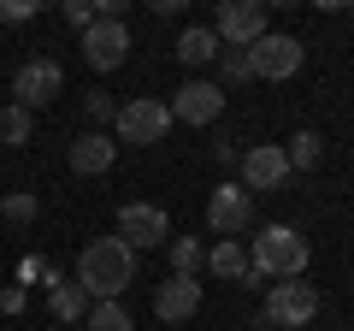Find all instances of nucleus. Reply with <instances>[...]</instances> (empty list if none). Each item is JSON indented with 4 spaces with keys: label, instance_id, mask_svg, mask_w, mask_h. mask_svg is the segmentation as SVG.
Returning a JSON list of instances; mask_svg holds the SVG:
<instances>
[{
    "label": "nucleus",
    "instance_id": "f257e3e1",
    "mask_svg": "<svg viewBox=\"0 0 354 331\" xmlns=\"http://www.w3.org/2000/svg\"><path fill=\"white\" fill-rule=\"evenodd\" d=\"M77 284L88 290V302H124V290L136 284V255H130V242H118V237L83 242V255H77Z\"/></svg>",
    "mask_w": 354,
    "mask_h": 331
},
{
    "label": "nucleus",
    "instance_id": "f03ea898",
    "mask_svg": "<svg viewBox=\"0 0 354 331\" xmlns=\"http://www.w3.org/2000/svg\"><path fill=\"white\" fill-rule=\"evenodd\" d=\"M307 260H313V249H307V237L295 225H260L254 231V249H248V267L260 272L266 284L272 278H307Z\"/></svg>",
    "mask_w": 354,
    "mask_h": 331
},
{
    "label": "nucleus",
    "instance_id": "7ed1b4c3",
    "mask_svg": "<svg viewBox=\"0 0 354 331\" xmlns=\"http://www.w3.org/2000/svg\"><path fill=\"white\" fill-rule=\"evenodd\" d=\"M313 314H319V290H313L307 278H283V284H272V290H266L260 325H272V331H301Z\"/></svg>",
    "mask_w": 354,
    "mask_h": 331
},
{
    "label": "nucleus",
    "instance_id": "20e7f679",
    "mask_svg": "<svg viewBox=\"0 0 354 331\" xmlns=\"http://www.w3.org/2000/svg\"><path fill=\"white\" fill-rule=\"evenodd\" d=\"M65 89V65L48 60V53H36V60H24L12 71V101L24 107V113H41V107H53Z\"/></svg>",
    "mask_w": 354,
    "mask_h": 331
},
{
    "label": "nucleus",
    "instance_id": "39448f33",
    "mask_svg": "<svg viewBox=\"0 0 354 331\" xmlns=\"http://www.w3.org/2000/svg\"><path fill=\"white\" fill-rule=\"evenodd\" d=\"M301 65H307V48L295 36H283V30H266V36L248 48V71L266 77V83H290Z\"/></svg>",
    "mask_w": 354,
    "mask_h": 331
},
{
    "label": "nucleus",
    "instance_id": "423d86ee",
    "mask_svg": "<svg viewBox=\"0 0 354 331\" xmlns=\"http://www.w3.org/2000/svg\"><path fill=\"white\" fill-rule=\"evenodd\" d=\"M113 237L130 242V255H142V249H165V242H171V219H165V207H153V202H124V207H118Z\"/></svg>",
    "mask_w": 354,
    "mask_h": 331
},
{
    "label": "nucleus",
    "instance_id": "0eeeda50",
    "mask_svg": "<svg viewBox=\"0 0 354 331\" xmlns=\"http://www.w3.org/2000/svg\"><path fill=\"white\" fill-rule=\"evenodd\" d=\"M113 130H118V142L153 148V142H165V130H171V107H165V101H153V95H136V101H124V107H118Z\"/></svg>",
    "mask_w": 354,
    "mask_h": 331
},
{
    "label": "nucleus",
    "instance_id": "6e6552de",
    "mask_svg": "<svg viewBox=\"0 0 354 331\" xmlns=\"http://www.w3.org/2000/svg\"><path fill=\"white\" fill-rule=\"evenodd\" d=\"M272 30V12H266V0H225L213 18V36L225 48H254V42Z\"/></svg>",
    "mask_w": 354,
    "mask_h": 331
},
{
    "label": "nucleus",
    "instance_id": "1a4fd4ad",
    "mask_svg": "<svg viewBox=\"0 0 354 331\" xmlns=\"http://www.w3.org/2000/svg\"><path fill=\"white\" fill-rule=\"evenodd\" d=\"M283 178H290V154H283V142H254V148H242V160H236V184H242L248 195L278 190Z\"/></svg>",
    "mask_w": 354,
    "mask_h": 331
},
{
    "label": "nucleus",
    "instance_id": "9d476101",
    "mask_svg": "<svg viewBox=\"0 0 354 331\" xmlns=\"http://www.w3.org/2000/svg\"><path fill=\"white\" fill-rule=\"evenodd\" d=\"M83 60L95 65V71H118V65L130 60V30H124V18H95V24L83 30Z\"/></svg>",
    "mask_w": 354,
    "mask_h": 331
},
{
    "label": "nucleus",
    "instance_id": "9b49d317",
    "mask_svg": "<svg viewBox=\"0 0 354 331\" xmlns=\"http://www.w3.org/2000/svg\"><path fill=\"white\" fill-rule=\"evenodd\" d=\"M207 225H213L218 237H242V231L254 225V195L242 190V184H218V190L207 195Z\"/></svg>",
    "mask_w": 354,
    "mask_h": 331
},
{
    "label": "nucleus",
    "instance_id": "f8f14e48",
    "mask_svg": "<svg viewBox=\"0 0 354 331\" xmlns=\"http://www.w3.org/2000/svg\"><path fill=\"white\" fill-rule=\"evenodd\" d=\"M165 107H171V125H177V118H183V125H213V118L225 113V89L207 83V77H189Z\"/></svg>",
    "mask_w": 354,
    "mask_h": 331
},
{
    "label": "nucleus",
    "instance_id": "ddd939ff",
    "mask_svg": "<svg viewBox=\"0 0 354 331\" xmlns=\"http://www.w3.org/2000/svg\"><path fill=\"white\" fill-rule=\"evenodd\" d=\"M153 314L165 319V325H183V319L201 314V278H183V272H171V278L153 290Z\"/></svg>",
    "mask_w": 354,
    "mask_h": 331
},
{
    "label": "nucleus",
    "instance_id": "4468645a",
    "mask_svg": "<svg viewBox=\"0 0 354 331\" xmlns=\"http://www.w3.org/2000/svg\"><path fill=\"white\" fill-rule=\"evenodd\" d=\"M113 166H118V142L106 136V130H83V136L71 142V172L101 178V172H113Z\"/></svg>",
    "mask_w": 354,
    "mask_h": 331
},
{
    "label": "nucleus",
    "instance_id": "2eb2a0df",
    "mask_svg": "<svg viewBox=\"0 0 354 331\" xmlns=\"http://www.w3.org/2000/svg\"><path fill=\"white\" fill-rule=\"evenodd\" d=\"M48 307H53V319H59V325H77L95 302H88V290H83L77 278H65V272L48 267Z\"/></svg>",
    "mask_w": 354,
    "mask_h": 331
},
{
    "label": "nucleus",
    "instance_id": "dca6fc26",
    "mask_svg": "<svg viewBox=\"0 0 354 331\" xmlns=\"http://www.w3.org/2000/svg\"><path fill=\"white\" fill-rule=\"evenodd\" d=\"M218 53H225V42L213 36V24H189L183 36H177V60L189 65V71H201V65H218Z\"/></svg>",
    "mask_w": 354,
    "mask_h": 331
},
{
    "label": "nucleus",
    "instance_id": "f3484780",
    "mask_svg": "<svg viewBox=\"0 0 354 331\" xmlns=\"http://www.w3.org/2000/svg\"><path fill=\"white\" fill-rule=\"evenodd\" d=\"M207 272L213 278H248V249H242V237H218L207 249Z\"/></svg>",
    "mask_w": 354,
    "mask_h": 331
},
{
    "label": "nucleus",
    "instance_id": "a211bd4d",
    "mask_svg": "<svg viewBox=\"0 0 354 331\" xmlns=\"http://www.w3.org/2000/svg\"><path fill=\"white\" fill-rule=\"evenodd\" d=\"M283 154H290V172H313V166L325 160V136H319V130H295V136L283 142Z\"/></svg>",
    "mask_w": 354,
    "mask_h": 331
},
{
    "label": "nucleus",
    "instance_id": "6ab92c4d",
    "mask_svg": "<svg viewBox=\"0 0 354 331\" xmlns=\"http://www.w3.org/2000/svg\"><path fill=\"white\" fill-rule=\"evenodd\" d=\"M30 136H36V113H24L18 101H6L0 107V142H6V148H24Z\"/></svg>",
    "mask_w": 354,
    "mask_h": 331
},
{
    "label": "nucleus",
    "instance_id": "aec40b11",
    "mask_svg": "<svg viewBox=\"0 0 354 331\" xmlns=\"http://www.w3.org/2000/svg\"><path fill=\"white\" fill-rule=\"evenodd\" d=\"M165 255H171V272H183V278H201V267H207L201 237H171V242H165Z\"/></svg>",
    "mask_w": 354,
    "mask_h": 331
},
{
    "label": "nucleus",
    "instance_id": "412c9836",
    "mask_svg": "<svg viewBox=\"0 0 354 331\" xmlns=\"http://www.w3.org/2000/svg\"><path fill=\"white\" fill-rule=\"evenodd\" d=\"M83 325H88V331H136V319H130L124 302H95V307L83 314Z\"/></svg>",
    "mask_w": 354,
    "mask_h": 331
},
{
    "label": "nucleus",
    "instance_id": "4be33fe9",
    "mask_svg": "<svg viewBox=\"0 0 354 331\" xmlns=\"http://www.w3.org/2000/svg\"><path fill=\"white\" fill-rule=\"evenodd\" d=\"M0 213H6V225H30L41 213V202L30 190H12V195H0Z\"/></svg>",
    "mask_w": 354,
    "mask_h": 331
},
{
    "label": "nucleus",
    "instance_id": "5701e85b",
    "mask_svg": "<svg viewBox=\"0 0 354 331\" xmlns=\"http://www.w3.org/2000/svg\"><path fill=\"white\" fill-rule=\"evenodd\" d=\"M218 77H225V83H248V48H225L218 53ZM225 83H218V89H225Z\"/></svg>",
    "mask_w": 354,
    "mask_h": 331
},
{
    "label": "nucleus",
    "instance_id": "b1692460",
    "mask_svg": "<svg viewBox=\"0 0 354 331\" xmlns=\"http://www.w3.org/2000/svg\"><path fill=\"white\" fill-rule=\"evenodd\" d=\"M83 113L95 118V125H113L118 107H113V95H106V89H88V95H83Z\"/></svg>",
    "mask_w": 354,
    "mask_h": 331
},
{
    "label": "nucleus",
    "instance_id": "393cba45",
    "mask_svg": "<svg viewBox=\"0 0 354 331\" xmlns=\"http://www.w3.org/2000/svg\"><path fill=\"white\" fill-rule=\"evenodd\" d=\"M36 18V0H0V24H30Z\"/></svg>",
    "mask_w": 354,
    "mask_h": 331
},
{
    "label": "nucleus",
    "instance_id": "a878e982",
    "mask_svg": "<svg viewBox=\"0 0 354 331\" xmlns=\"http://www.w3.org/2000/svg\"><path fill=\"white\" fill-rule=\"evenodd\" d=\"M65 24L88 30V24H95V0H65Z\"/></svg>",
    "mask_w": 354,
    "mask_h": 331
},
{
    "label": "nucleus",
    "instance_id": "bb28decb",
    "mask_svg": "<svg viewBox=\"0 0 354 331\" xmlns=\"http://www.w3.org/2000/svg\"><path fill=\"white\" fill-rule=\"evenodd\" d=\"M24 307H30L24 284H6V290H0V314H24Z\"/></svg>",
    "mask_w": 354,
    "mask_h": 331
},
{
    "label": "nucleus",
    "instance_id": "cd10ccee",
    "mask_svg": "<svg viewBox=\"0 0 354 331\" xmlns=\"http://www.w3.org/2000/svg\"><path fill=\"white\" fill-rule=\"evenodd\" d=\"M18 278H24V284H30V278H48V260H41V255H30L24 267H18Z\"/></svg>",
    "mask_w": 354,
    "mask_h": 331
},
{
    "label": "nucleus",
    "instance_id": "c85d7f7f",
    "mask_svg": "<svg viewBox=\"0 0 354 331\" xmlns=\"http://www.w3.org/2000/svg\"><path fill=\"white\" fill-rule=\"evenodd\" d=\"M213 154H218V166H236V160H242V148H236V142H218Z\"/></svg>",
    "mask_w": 354,
    "mask_h": 331
},
{
    "label": "nucleus",
    "instance_id": "c756f323",
    "mask_svg": "<svg viewBox=\"0 0 354 331\" xmlns=\"http://www.w3.org/2000/svg\"><path fill=\"white\" fill-rule=\"evenodd\" d=\"M348 24H354V6H348Z\"/></svg>",
    "mask_w": 354,
    "mask_h": 331
},
{
    "label": "nucleus",
    "instance_id": "7c9ffc66",
    "mask_svg": "<svg viewBox=\"0 0 354 331\" xmlns=\"http://www.w3.org/2000/svg\"><path fill=\"white\" fill-rule=\"evenodd\" d=\"M254 331H272V325H254Z\"/></svg>",
    "mask_w": 354,
    "mask_h": 331
},
{
    "label": "nucleus",
    "instance_id": "2f4dec72",
    "mask_svg": "<svg viewBox=\"0 0 354 331\" xmlns=\"http://www.w3.org/2000/svg\"><path fill=\"white\" fill-rule=\"evenodd\" d=\"M53 331H65V325H53Z\"/></svg>",
    "mask_w": 354,
    "mask_h": 331
},
{
    "label": "nucleus",
    "instance_id": "473e14b6",
    "mask_svg": "<svg viewBox=\"0 0 354 331\" xmlns=\"http://www.w3.org/2000/svg\"><path fill=\"white\" fill-rule=\"evenodd\" d=\"M342 331H354V325H342Z\"/></svg>",
    "mask_w": 354,
    "mask_h": 331
}]
</instances>
